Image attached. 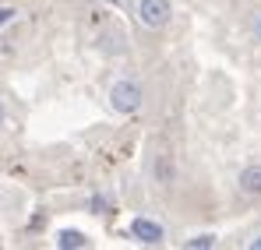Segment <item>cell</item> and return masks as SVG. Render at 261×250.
<instances>
[{
  "mask_svg": "<svg viewBox=\"0 0 261 250\" xmlns=\"http://www.w3.org/2000/svg\"><path fill=\"white\" fill-rule=\"evenodd\" d=\"M130 233H134L141 243H163V226H159V222H152V218H134Z\"/></svg>",
  "mask_w": 261,
  "mask_h": 250,
  "instance_id": "3",
  "label": "cell"
},
{
  "mask_svg": "<svg viewBox=\"0 0 261 250\" xmlns=\"http://www.w3.org/2000/svg\"><path fill=\"white\" fill-rule=\"evenodd\" d=\"M4 120H7V109H4V102H0V127H4Z\"/></svg>",
  "mask_w": 261,
  "mask_h": 250,
  "instance_id": "9",
  "label": "cell"
},
{
  "mask_svg": "<svg viewBox=\"0 0 261 250\" xmlns=\"http://www.w3.org/2000/svg\"><path fill=\"white\" fill-rule=\"evenodd\" d=\"M57 243H60L64 250H78V247H85L88 240L82 236V233H74V229H64V233L57 236Z\"/></svg>",
  "mask_w": 261,
  "mask_h": 250,
  "instance_id": "5",
  "label": "cell"
},
{
  "mask_svg": "<svg viewBox=\"0 0 261 250\" xmlns=\"http://www.w3.org/2000/svg\"><path fill=\"white\" fill-rule=\"evenodd\" d=\"M251 250H261V236H258V240H251Z\"/></svg>",
  "mask_w": 261,
  "mask_h": 250,
  "instance_id": "10",
  "label": "cell"
},
{
  "mask_svg": "<svg viewBox=\"0 0 261 250\" xmlns=\"http://www.w3.org/2000/svg\"><path fill=\"white\" fill-rule=\"evenodd\" d=\"M110 106L117 113H138L141 109V85L130 81V78H120L110 88Z\"/></svg>",
  "mask_w": 261,
  "mask_h": 250,
  "instance_id": "1",
  "label": "cell"
},
{
  "mask_svg": "<svg viewBox=\"0 0 261 250\" xmlns=\"http://www.w3.org/2000/svg\"><path fill=\"white\" fill-rule=\"evenodd\" d=\"M170 14H173L170 0H141L138 4V18H141L145 29H166L170 25Z\"/></svg>",
  "mask_w": 261,
  "mask_h": 250,
  "instance_id": "2",
  "label": "cell"
},
{
  "mask_svg": "<svg viewBox=\"0 0 261 250\" xmlns=\"http://www.w3.org/2000/svg\"><path fill=\"white\" fill-rule=\"evenodd\" d=\"M187 247L191 250H208V247H216V236H194V240H187Z\"/></svg>",
  "mask_w": 261,
  "mask_h": 250,
  "instance_id": "6",
  "label": "cell"
},
{
  "mask_svg": "<svg viewBox=\"0 0 261 250\" xmlns=\"http://www.w3.org/2000/svg\"><path fill=\"white\" fill-rule=\"evenodd\" d=\"M254 36H258V39H261V14H258V18H254Z\"/></svg>",
  "mask_w": 261,
  "mask_h": 250,
  "instance_id": "8",
  "label": "cell"
},
{
  "mask_svg": "<svg viewBox=\"0 0 261 250\" xmlns=\"http://www.w3.org/2000/svg\"><path fill=\"white\" fill-rule=\"evenodd\" d=\"M11 14H14L11 7H0V25H7V21H11Z\"/></svg>",
  "mask_w": 261,
  "mask_h": 250,
  "instance_id": "7",
  "label": "cell"
},
{
  "mask_svg": "<svg viewBox=\"0 0 261 250\" xmlns=\"http://www.w3.org/2000/svg\"><path fill=\"white\" fill-rule=\"evenodd\" d=\"M240 190L261 198V169H244V173H240Z\"/></svg>",
  "mask_w": 261,
  "mask_h": 250,
  "instance_id": "4",
  "label": "cell"
}]
</instances>
